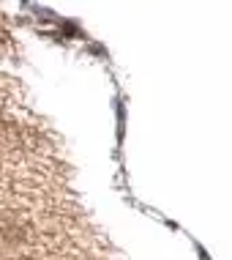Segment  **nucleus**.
Masks as SVG:
<instances>
[]
</instances>
